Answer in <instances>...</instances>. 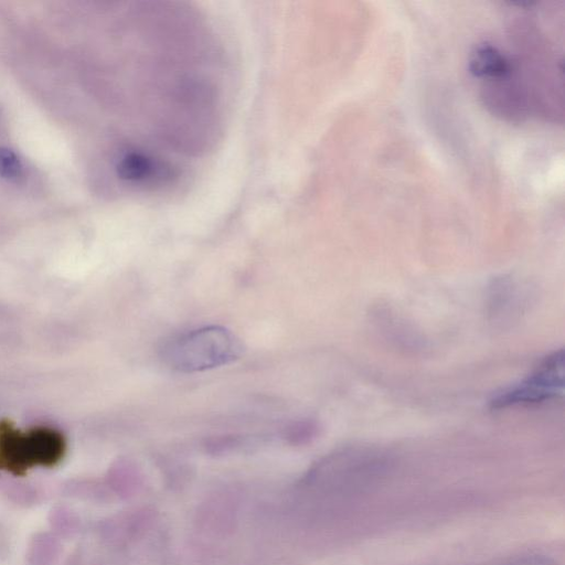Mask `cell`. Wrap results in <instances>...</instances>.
<instances>
[{
    "label": "cell",
    "mask_w": 565,
    "mask_h": 565,
    "mask_svg": "<svg viewBox=\"0 0 565 565\" xmlns=\"http://www.w3.org/2000/svg\"><path fill=\"white\" fill-rule=\"evenodd\" d=\"M115 170L117 177L143 191H157L172 185L179 170L168 160L152 150L130 147L117 157Z\"/></svg>",
    "instance_id": "5b68a950"
},
{
    "label": "cell",
    "mask_w": 565,
    "mask_h": 565,
    "mask_svg": "<svg viewBox=\"0 0 565 565\" xmlns=\"http://www.w3.org/2000/svg\"><path fill=\"white\" fill-rule=\"evenodd\" d=\"M316 433V426L309 423H300L290 427L286 433V439L292 445L308 443Z\"/></svg>",
    "instance_id": "8fae6325"
},
{
    "label": "cell",
    "mask_w": 565,
    "mask_h": 565,
    "mask_svg": "<svg viewBox=\"0 0 565 565\" xmlns=\"http://www.w3.org/2000/svg\"><path fill=\"white\" fill-rule=\"evenodd\" d=\"M505 565H558V563L551 556L533 554L518 557Z\"/></svg>",
    "instance_id": "7c38bea8"
},
{
    "label": "cell",
    "mask_w": 565,
    "mask_h": 565,
    "mask_svg": "<svg viewBox=\"0 0 565 565\" xmlns=\"http://www.w3.org/2000/svg\"><path fill=\"white\" fill-rule=\"evenodd\" d=\"M111 484L118 495L130 498L140 491L143 478L136 467L126 465L113 477Z\"/></svg>",
    "instance_id": "9c48e42d"
},
{
    "label": "cell",
    "mask_w": 565,
    "mask_h": 565,
    "mask_svg": "<svg viewBox=\"0 0 565 565\" xmlns=\"http://www.w3.org/2000/svg\"><path fill=\"white\" fill-rule=\"evenodd\" d=\"M243 353L241 340L220 326L202 327L174 335L160 348V358L170 369L183 373L223 366Z\"/></svg>",
    "instance_id": "6da1fadb"
},
{
    "label": "cell",
    "mask_w": 565,
    "mask_h": 565,
    "mask_svg": "<svg viewBox=\"0 0 565 565\" xmlns=\"http://www.w3.org/2000/svg\"><path fill=\"white\" fill-rule=\"evenodd\" d=\"M382 466L374 450L349 448L334 452L313 466L301 480L306 488L334 489L364 480Z\"/></svg>",
    "instance_id": "3957f363"
},
{
    "label": "cell",
    "mask_w": 565,
    "mask_h": 565,
    "mask_svg": "<svg viewBox=\"0 0 565 565\" xmlns=\"http://www.w3.org/2000/svg\"><path fill=\"white\" fill-rule=\"evenodd\" d=\"M66 450L64 435L47 426L23 431L9 419L0 420V469L15 473L36 466L58 462Z\"/></svg>",
    "instance_id": "7a4b0ae2"
},
{
    "label": "cell",
    "mask_w": 565,
    "mask_h": 565,
    "mask_svg": "<svg viewBox=\"0 0 565 565\" xmlns=\"http://www.w3.org/2000/svg\"><path fill=\"white\" fill-rule=\"evenodd\" d=\"M563 377L564 353L558 350L546 355L522 382L493 397L490 407L536 405L557 398L563 394Z\"/></svg>",
    "instance_id": "277c9868"
},
{
    "label": "cell",
    "mask_w": 565,
    "mask_h": 565,
    "mask_svg": "<svg viewBox=\"0 0 565 565\" xmlns=\"http://www.w3.org/2000/svg\"><path fill=\"white\" fill-rule=\"evenodd\" d=\"M196 514L200 526L210 532L226 534L235 527V502L226 493H216L206 499Z\"/></svg>",
    "instance_id": "8992f818"
},
{
    "label": "cell",
    "mask_w": 565,
    "mask_h": 565,
    "mask_svg": "<svg viewBox=\"0 0 565 565\" xmlns=\"http://www.w3.org/2000/svg\"><path fill=\"white\" fill-rule=\"evenodd\" d=\"M22 171L23 164L19 156L12 149L0 146V178L15 180Z\"/></svg>",
    "instance_id": "30bf717a"
},
{
    "label": "cell",
    "mask_w": 565,
    "mask_h": 565,
    "mask_svg": "<svg viewBox=\"0 0 565 565\" xmlns=\"http://www.w3.org/2000/svg\"><path fill=\"white\" fill-rule=\"evenodd\" d=\"M157 511L151 507H141L121 515L116 522L117 540L130 542L142 536L153 524Z\"/></svg>",
    "instance_id": "ba28073f"
},
{
    "label": "cell",
    "mask_w": 565,
    "mask_h": 565,
    "mask_svg": "<svg viewBox=\"0 0 565 565\" xmlns=\"http://www.w3.org/2000/svg\"><path fill=\"white\" fill-rule=\"evenodd\" d=\"M469 70L473 76L488 81H508L513 74L512 61L491 44H481L472 53Z\"/></svg>",
    "instance_id": "52a82bcc"
}]
</instances>
